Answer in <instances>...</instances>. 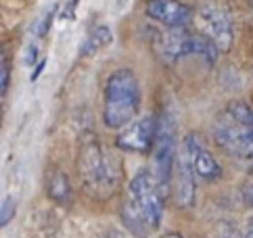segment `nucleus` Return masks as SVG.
I'll return each mask as SVG.
<instances>
[{"mask_svg": "<svg viewBox=\"0 0 253 238\" xmlns=\"http://www.w3.org/2000/svg\"><path fill=\"white\" fill-rule=\"evenodd\" d=\"M164 203L166 197L159 190L151 169H140L130 180L126 190V200L122 207L124 226L136 238H147L161 224Z\"/></svg>", "mask_w": 253, "mask_h": 238, "instance_id": "1", "label": "nucleus"}, {"mask_svg": "<svg viewBox=\"0 0 253 238\" xmlns=\"http://www.w3.org/2000/svg\"><path fill=\"white\" fill-rule=\"evenodd\" d=\"M76 167L82 188L92 198H109L120 186V163L92 132L80 138Z\"/></svg>", "mask_w": 253, "mask_h": 238, "instance_id": "2", "label": "nucleus"}, {"mask_svg": "<svg viewBox=\"0 0 253 238\" xmlns=\"http://www.w3.org/2000/svg\"><path fill=\"white\" fill-rule=\"evenodd\" d=\"M211 138L228 157L253 161V109L243 100L226 103L211 121Z\"/></svg>", "mask_w": 253, "mask_h": 238, "instance_id": "3", "label": "nucleus"}, {"mask_svg": "<svg viewBox=\"0 0 253 238\" xmlns=\"http://www.w3.org/2000/svg\"><path fill=\"white\" fill-rule=\"evenodd\" d=\"M140 84L132 69L113 71L105 84L103 121L111 130H122L132 123L140 109Z\"/></svg>", "mask_w": 253, "mask_h": 238, "instance_id": "4", "label": "nucleus"}, {"mask_svg": "<svg viewBox=\"0 0 253 238\" xmlns=\"http://www.w3.org/2000/svg\"><path fill=\"white\" fill-rule=\"evenodd\" d=\"M155 50L166 63H176L182 57H201L211 63L218 59L220 48L203 34H191L184 27H168V32L159 34L155 40Z\"/></svg>", "mask_w": 253, "mask_h": 238, "instance_id": "5", "label": "nucleus"}, {"mask_svg": "<svg viewBox=\"0 0 253 238\" xmlns=\"http://www.w3.org/2000/svg\"><path fill=\"white\" fill-rule=\"evenodd\" d=\"M178 153V140H176V123L169 113L159 115V127L155 136V144L151 151V173L155 178L159 190L168 198L171 190V176H174V163Z\"/></svg>", "mask_w": 253, "mask_h": 238, "instance_id": "6", "label": "nucleus"}, {"mask_svg": "<svg viewBox=\"0 0 253 238\" xmlns=\"http://www.w3.org/2000/svg\"><path fill=\"white\" fill-rule=\"evenodd\" d=\"M199 142V136L195 132L186 134L178 142L176 153V197L182 207L193 205L195 198V184H197V173H195V146Z\"/></svg>", "mask_w": 253, "mask_h": 238, "instance_id": "7", "label": "nucleus"}, {"mask_svg": "<svg viewBox=\"0 0 253 238\" xmlns=\"http://www.w3.org/2000/svg\"><path fill=\"white\" fill-rule=\"evenodd\" d=\"M195 19L201 34L207 36L220 50H228L232 46V21L224 6L215 2H201Z\"/></svg>", "mask_w": 253, "mask_h": 238, "instance_id": "8", "label": "nucleus"}, {"mask_svg": "<svg viewBox=\"0 0 253 238\" xmlns=\"http://www.w3.org/2000/svg\"><path fill=\"white\" fill-rule=\"evenodd\" d=\"M157 127H159V117L155 115H144L140 119H134L132 123L120 130L115 144L124 151L147 155L153 151V144H155Z\"/></svg>", "mask_w": 253, "mask_h": 238, "instance_id": "9", "label": "nucleus"}, {"mask_svg": "<svg viewBox=\"0 0 253 238\" xmlns=\"http://www.w3.org/2000/svg\"><path fill=\"white\" fill-rule=\"evenodd\" d=\"M144 11L153 21L166 27H184L193 19L191 6H186L180 0H149Z\"/></svg>", "mask_w": 253, "mask_h": 238, "instance_id": "10", "label": "nucleus"}, {"mask_svg": "<svg viewBox=\"0 0 253 238\" xmlns=\"http://www.w3.org/2000/svg\"><path fill=\"white\" fill-rule=\"evenodd\" d=\"M195 173L197 180L201 182H218L222 178V167L220 163L213 159V155L203 146L201 138H199L195 146Z\"/></svg>", "mask_w": 253, "mask_h": 238, "instance_id": "11", "label": "nucleus"}, {"mask_svg": "<svg viewBox=\"0 0 253 238\" xmlns=\"http://www.w3.org/2000/svg\"><path fill=\"white\" fill-rule=\"evenodd\" d=\"M46 192L48 197L59 205H67L71 198V184L65 171L59 167H50L46 171Z\"/></svg>", "mask_w": 253, "mask_h": 238, "instance_id": "12", "label": "nucleus"}, {"mask_svg": "<svg viewBox=\"0 0 253 238\" xmlns=\"http://www.w3.org/2000/svg\"><path fill=\"white\" fill-rule=\"evenodd\" d=\"M111 40H113V34H111L109 27H107V25H96L94 30L88 34V38L84 40L80 54H82V57H88V54H94V52H98L101 48L109 46Z\"/></svg>", "mask_w": 253, "mask_h": 238, "instance_id": "13", "label": "nucleus"}, {"mask_svg": "<svg viewBox=\"0 0 253 238\" xmlns=\"http://www.w3.org/2000/svg\"><path fill=\"white\" fill-rule=\"evenodd\" d=\"M241 197L249 207H253V167L249 169L247 178H245V182H243V186H241Z\"/></svg>", "mask_w": 253, "mask_h": 238, "instance_id": "14", "label": "nucleus"}, {"mask_svg": "<svg viewBox=\"0 0 253 238\" xmlns=\"http://www.w3.org/2000/svg\"><path fill=\"white\" fill-rule=\"evenodd\" d=\"M15 213V203H13V198H4V203H2V217H0V224L6 226V222L13 217Z\"/></svg>", "mask_w": 253, "mask_h": 238, "instance_id": "15", "label": "nucleus"}, {"mask_svg": "<svg viewBox=\"0 0 253 238\" xmlns=\"http://www.w3.org/2000/svg\"><path fill=\"white\" fill-rule=\"evenodd\" d=\"M0 90H2V94H6V88H8V67H6V57L2 54V63H0Z\"/></svg>", "mask_w": 253, "mask_h": 238, "instance_id": "16", "label": "nucleus"}, {"mask_svg": "<svg viewBox=\"0 0 253 238\" xmlns=\"http://www.w3.org/2000/svg\"><path fill=\"white\" fill-rule=\"evenodd\" d=\"M243 238H253V217L247 222V228H245V236Z\"/></svg>", "mask_w": 253, "mask_h": 238, "instance_id": "17", "label": "nucleus"}, {"mask_svg": "<svg viewBox=\"0 0 253 238\" xmlns=\"http://www.w3.org/2000/svg\"><path fill=\"white\" fill-rule=\"evenodd\" d=\"M161 238H184L182 234H178V232H169V234H164Z\"/></svg>", "mask_w": 253, "mask_h": 238, "instance_id": "18", "label": "nucleus"}]
</instances>
